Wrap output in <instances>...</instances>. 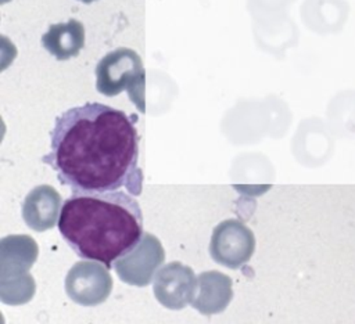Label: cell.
I'll use <instances>...</instances> for the list:
<instances>
[{
	"instance_id": "obj_1",
	"label": "cell",
	"mask_w": 355,
	"mask_h": 324,
	"mask_svg": "<svg viewBox=\"0 0 355 324\" xmlns=\"http://www.w3.org/2000/svg\"><path fill=\"white\" fill-rule=\"evenodd\" d=\"M136 115L101 104L86 102L55 116L50 152L42 156L62 186L72 190L114 191L125 188L140 195Z\"/></svg>"
},
{
	"instance_id": "obj_2",
	"label": "cell",
	"mask_w": 355,
	"mask_h": 324,
	"mask_svg": "<svg viewBox=\"0 0 355 324\" xmlns=\"http://www.w3.org/2000/svg\"><path fill=\"white\" fill-rule=\"evenodd\" d=\"M58 230L82 259L108 269L143 237V213L128 191L72 190L61 206Z\"/></svg>"
},
{
	"instance_id": "obj_3",
	"label": "cell",
	"mask_w": 355,
	"mask_h": 324,
	"mask_svg": "<svg viewBox=\"0 0 355 324\" xmlns=\"http://www.w3.org/2000/svg\"><path fill=\"white\" fill-rule=\"evenodd\" d=\"M146 72L140 55L128 47L107 53L96 65V89L105 97L128 91L130 101L140 112L146 111Z\"/></svg>"
},
{
	"instance_id": "obj_4",
	"label": "cell",
	"mask_w": 355,
	"mask_h": 324,
	"mask_svg": "<svg viewBox=\"0 0 355 324\" xmlns=\"http://www.w3.org/2000/svg\"><path fill=\"white\" fill-rule=\"evenodd\" d=\"M254 251V233L240 220L227 219L214 228L209 241V255L218 264L239 269L251 259Z\"/></svg>"
},
{
	"instance_id": "obj_5",
	"label": "cell",
	"mask_w": 355,
	"mask_h": 324,
	"mask_svg": "<svg viewBox=\"0 0 355 324\" xmlns=\"http://www.w3.org/2000/svg\"><path fill=\"white\" fill-rule=\"evenodd\" d=\"M112 291V277L108 267L97 260L75 263L65 277L67 295L80 306H97Z\"/></svg>"
},
{
	"instance_id": "obj_6",
	"label": "cell",
	"mask_w": 355,
	"mask_h": 324,
	"mask_svg": "<svg viewBox=\"0 0 355 324\" xmlns=\"http://www.w3.org/2000/svg\"><path fill=\"white\" fill-rule=\"evenodd\" d=\"M165 260V253L159 240L144 233L139 244L126 255L116 259L112 264L122 282L136 287H147L159 266Z\"/></svg>"
},
{
	"instance_id": "obj_7",
	"label": "cell",
	"mask_w": 355,
	"mask_h": 324,
	"mask_svg": "<svg viewBox=\"0 0 355 324\" xmlns=\"http://www.w3.org/2000/svg\"><path fill=\"white\" fill-rule=\"evenodd\" d=\"M153 289L155 299L164 307L180 310L191 305L197 291V277L191 267L171 262L155 273Z\"/></svg>"
},
{
	"instance_id": "obj_8",
	"label": "cell",
	"mask_w": 355,
	"mask_h": 324,
	"mask_svg": "<svg viewBox=\"0 0 355 324\" xmlns=\"http://www.w3.org/2000/svg\"><path fill=\"white\" fill-rule=\"evenodd\" d=\"M39 248L28 234H12L0 241V284L33 278L29 269L36 262Z\"/></svg>"
},
{
	"instance_id": "obj_9",
	"label": "cell",
	"mask_w": 355,
	"mask_h": 324,
	"mask_svg": "<svg viewBox=\"0 0 355 324\" xmlns=\"http://www.w3.org/2000/svg\"><path fill=\"white\" fill-rule=\"evenodd\" d=\"M62 206L61 195L54 187L42 184L29 191L22 204V219L35 231H46L55 226Z\"/></svg>"
},
{
	"instance_id": "obj_10",
	"label": "cell",
	"mask_w": 355,
	"mask_h": 324,
	"mask_svg": "<svg viewBox=\"0 0 355 324\" xmlns=\"http://www.w3.org/2000/svg\"><path fill=\"white\" fill-rule=\"evenodd\" d=\"M232 278L220 271H204L197 277V291L191 306L204 316L222 313L233 298Z\"/></svg>"
},
{
	"instance_id": "obj_11",
	"label": "cell",
	"mask_w": 355,
	"mask_h": 324,
	"mask_svg": "<svg viewBox=\"0 0 355 324\" xmlns=\"http://www.w3.org/2000/svg\"><path fill=\"white\" fill-rule=\"evenodd\" d=\"M42 46L58 61L72 58L85 46V26L75 18L53 24L42 36Z\"/></svg>"
},
{
	"instance_id": "obj_12",
	"label": "cell",
	"mask_w": 355,
	"mask_h": 324,
	"mask_svg": "<svg viewBox=\"0 0 355 324\" xmlns=\"http://www.w3.org/2000/svg\"><path fill=\"white\" fill-rule=\"evenodd\" d=\"M78 1H82V3H85V4H89V3H93V1H96V0H78Z\"/></svg>"
}]
</instances>
